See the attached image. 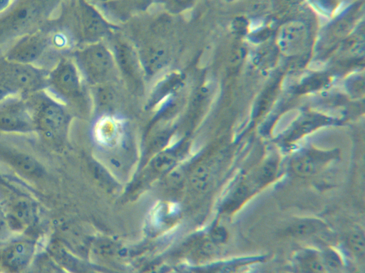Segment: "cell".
<instances>
[{
    "instance_id": "cell-16",
    "label": "cell",
    "mask_w": 365,
    "mask_h": 273,
    "mask_svg": "<svg viewBox=\"0 0 365 273\" xmlns=\"http://www.w3.org/2000/svg\"><path fill=\"white\" fill-rule=\"evenodd\" d=\"M348 244L351 249L359 255L364 253V235L362 231L354 230L348 237Z\"/></svg>"
},
{
    "instance_id": "cell-20",
    "label": "cell",
    "mask_w": 365,
    "mask_h": 273,
    "mask_svg": "<svg viewBox=\"0 0 365 273\" xmlns=\"http://www.w3.org/2000/svg\"><path fill=\"white\" fill-rule=\"evenodd\" d=\"M126 3L134 9H145L151 2V0H125Z\"/></svg>"
},
{
    "instance_id": "cell-7",
    "label": "cell",
    "mask_w": 365,
    "mask_h": 273,
    "mask_svg": "<svg viewBox=\"0 0 365 273\" xmlns=\"http://www.w3.org/2000/svg\"><path fill=\"white\" fill-rule=\"evenodd\" d=\"M0 161L31 179L43 176L45 169L35 158L14 148L0 144Z\"/></svg>"
},
{
    "instance_id": "cell-19",
    "label": "cell",
    "mask_w": 365,
    "mask_h": 273,
    "mask_svg": "<svg viewBox=\"0 0 365 273\" xmlns=\"http://www.w3.org/2000/svg\"><path fill=\"white\" fill-rule=\"evenodd\" d=\"M248 194V188L245 185H241L238 187L231 197L230 201L231 210L237 206Z\"/></svg>"
},
{
    "instance_id": "cell-18",
    "label": "cell",
    "mask_w": 365,
    "mask_h": 273,
    "mask_svg": "<svg viewBox=\"0 0 365 273\" xmlns=\"http://www.w3.org/2000/svg\"><path fill=\"white\" fill-rule=\"evenodd\" d=\"M165 56L163 50H154L148 56V64L152 68H159L165 62Z\"/></svg>"
},
{
    "instance_id": "cell-3",
    "label": "cell",
    "mask_w": 365,
    "mask_h": 273,
    "mask_svg": "<svg viewBox=\"0 0 365 273\" xmlns=\"http://www.w3.org/2000/svg\"><path fill=\"white\" fill-rule=\"evenodd\" d=\"M48 73L34 64L4 59L0 63V83L11 95L24 97L46 89Z\"/></svg>"
},
{
    "instance_id": "cell-8",
    "label": "cell",
    "mask_w": 365,
    "mask_h": 273,
    "mask_svg": "<svg viewBox=\"0 0 365 273\" xmlns=\"http://www.w3.org/2000/svg\"><path fill=\"white\" fill-rule=\"evenodd\" d=\"M35 250V242L31 240H18L11 243L0 252V267L11 272L22 271L29 264Z\"/></svg>"
},
{
    "instance_id": "cell-4",
    "label": "cell",
    "mask_w": 365,
    "mask_h": 273,
    "mask_svg": "<svg viewBox=\"0 0 365 273\" xmlns=\"http://www.w3.org/2000/svg\"><path fill=\"white\" fill-rule=\"evenodd\" d=\"M51 43L48 33L41 28L20 36L7 50L5 60L11 62L34 64L48 50Z\"/></svg>"
},
{
    "instance_id": "cell-5",
    "label": "cell",
    "mask_w": 365,
    "mask_h": 273,
    "mask_svg": "<svg viewBox=\"0 0 365 273\" xmlns=\"http://www.w3.org/2000/svg\"><path fill=\"white\" fill-rule=\"evenodd\" d=\"M46 90L55 99L62 101H69L78 96L79 76L70 60L62 59L48 71Z\"/></svg>"
},
{
    "instance_id": "cell-1",
    "label": "cell",
    "mask_w": 365,
    "mask_h": 273,
    "mask_svg": "<svg viewBox=\"0 0 365 273\" xmlns=\"http://www.w3.org/2000/svg\"><path fill=\"white\" fill-rule=\"evenodd\" d=\"M60 0H14L0 13V45L40 28Z\"/></svg>"
},
{
    "instance_id": "cell-11",
    "label": "cell",
    "mask_w": 365,
    "mask_h": 273,
    "mask_svg": "<svg viewBox=\"0 0 365 273\" xmlns=\"http://www.w3.org/2000/svg\"><path fill=\"white\" fill-rule=\"evenodd\" d=\"M34 215V205L26 199L20 198L11 204L6 220L11 228L21 229L30 225Z\"/></svg>"
},
{
    "instance_id": "cell-14",
    "label": "cell",
    "mask_w": 365,
    "mask_h": 273,
    "mask_svg": "<svg viewBox=\"0 0 365 273\" xmlns=\"http://www.w3.org/2000/svg\"><path fill=\"white\" fill-rule=\"evenodd\" d=\"M277 164L274 159L267 161L260 168L257 174V183L263 185L270 181L277 171Z\"/></svg>"
},
{
    "instance_id": "cell-9",
    "label": "cell",
    "mask_w": 365,
    "mask_h": 273,
    "mask_svg": "<svg viewBox=\"0 0 365 273\" xmlns=\"http://www.w3.org/2000/svg\"><path fill=\"white\" fill-rule=\"evenodd\" d=\"M78 58L86 74L96 79L108 74L112 66L109 53L99 46L83 50L78 54Z\"/></svg>"
},
{
    "instance_id": "cell-2",
    "label": "cell",
    "mask_w": 365,
    "mask_h": 273,
    "mask_svg": "<svg viewBox=\"0 0 365 273\" xmlns=\"http://www.w3.org/2000/svg\"><path fill=\"white\" fill-rule=\"evenodd\" d=\"M30 109L34 131L48 143L56 144L63 136L68 117L61 102L46 90L24 96Z\"/></svg>"
},
{
    "instance_id": "cell-12",
    "label": "cell",
    "mask_w": 365,
    "mask_h": 273,
    "mask_svg": "<svg viewBox=\"0 0 365 273\" xmlns=\"http://www.w3.org/2000/svg\"><path fill=\"white\" fill-rule=\"evenodd\" d=\"M83 28L86 35L98 36L105 28V24L99 14L89 5H83L82 9Z\"/></svg>"
},
{
    "instance_id": "cell-15",
    "label": "cell",
    "mask_w": 365,
    "mask_h": 273,
    "mask_svg": "<svg viewBox=\"0 0 365 273\" xmlns=\"http://www.w3.org/2000/svg\"><path fill=\"white\" fill-rule=\"evenodd\" d=\"M210 181V173L205 166H200L192 176V183L199 190L206 189Z\"/></svg>"
},
{
    "instance_id": "cell-22",
    "label": "cell",
    "mask_w": 365,
    "mask_h": 273,
    "mask_svg": "<svg viewBox=\"0 0 365 273\" xmlns=\"http://www.w3.org/2000/svg\"><path fill=\"white\" fill-rule=\"evenodd\" d=\"M174 4L178 6H185L188 4L190 0H171Z\"/></svg>"
},
{
    "instance_id": "cell-17",
    "label": "cell",
    "mask_w": 365,
    "mask_h": 273,
    "mask_svg": "<svg viewBox=\"0 0 365 273\" xmlns=\"http://www.w3.org/2000/svg\"><path fill=\"white\" fill-rule=\"evenodd\" d=\"M302 265L304 268H307L312 271L315 272H325L326 266L316 256H305L302 259Z\"/></svg>"
},
{
    "instance_id": "cell-6",
    "label": "cell",
    "mask_w": 365,
    "mask_h": 273,
    "mask_svg": "<svg viewBox=\"0 0 365 273\" xmlns=\"http://www.w3.org/2000/svg\"><path fill=\"white\" fill-rule=\"evenodd\" d=\"M0 130L11 133L34 131L32 116L24 97L10 96L0 102Z\"/></svg>"
},
{
    "instance_id": "cell-23",
    "label": "cell",
    "mask_w": 365,
    "mask_h": 273,
    "mask_svg": "<svg viewBox=\"0 0 365 273\" xmlns=\"http://www.w3.org/2000/svg\"><path fill=\"white\" fill-rule=\"evenodd\" d=\"M0 183L4 184V185H6V186H8V183H6V181L4 180V178L2 177V176L1 175V173H0Z\"/></svg>"
},
{
    "instance_id": "cell-21",
    "label": "cell",
    "mask_w": 365,
    "mask_h": 273,
    "mask_svg": "<svg viewBox=\"0 0 365 273\" xmlns=\"http://www.w3.org/2000/svg\"><path fill=\"white\" fill-rule=\"evenodd\" d=\"M172 159L170 156H163L156 160V165L158 166H168L171 164Z\"/></svg>"
},
{
    "instance_id": "cell-10",
    "label": "cell",
    "mask_w": 365,
    "mask_h": 273,
    "mask_svg": "<svg viewBox=\"0 0 365 273\" xmlns=\"http://www.w3.org/2000/svg\"><path fill=\"white\" fill-rule=\"evenodd\" d=\"M336 155L332 151H308L296 156L292 161V168L299 176H311L335 158Z\"/></svg>"
},
{
    "instance_id": "cell-13",
    "label": "cell",
    "mask_w": 365,
    "mask_h": 273,
    "mask_svg": "<svg viewBox=\"0 0 365 273\" xmlns=\"http://www.w3.org/2000/svg\"><path fill=\"white\" fill-rule=\"evenodd\" d=\"M323 227L322 223L315 220H303L292 225L288 230V234L291 235H304L312 234Z\"/></svg>"
}]
</instances>
